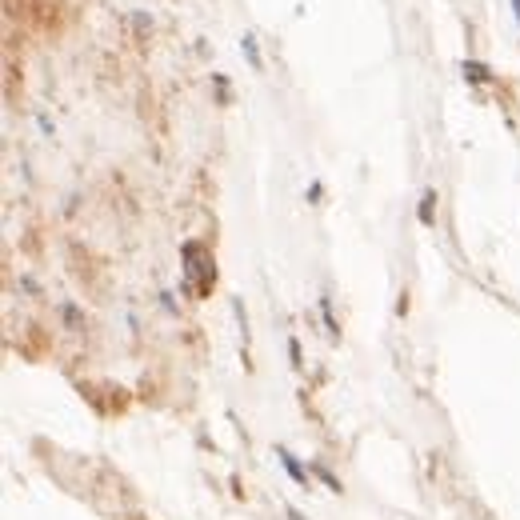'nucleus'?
<instances>
[{"label": "nucleus", "mask_w": 520, "mask_h": 520, "mask_svg": "<svg viewBox=\"0 0 520 520\" xmlns=\"http://www.w3.org/2000/svg\"><path fill=\"white\" fill-rule=\"evenodd\" d=\"M464 76H472V80H488V68H484V64H464Z\"/></svg>", "instance_id": "3"}, {"label": "nucleus", "mask_w": 520, "mask_h": 520, "mask_svg": "<svg viewBox=\"0 0 520 520\" xmlns=\"http://www.w3.org/2000/svg\"><path fill=\"white\" fill-rule=\"evenodd\" d=\"M288 520H304V516H300V512H296V508H288Z\"/></svg>", "instance_id": "6"}, {"label": "nucleus", "mask_w": 520, "mask_h": 520, "mask_svg": "<svg viewBox=\"0 0 520 520\" xmlns=\"http://www.w3.org/2000/svg\"><path fill=\"white\" fill-rule=\"evenodd\" d=\"M316 476H320V480H324V484H328L332 492H340V480H336V476H332L328 468H316Z\"/></svg>", "instance_id": "4"}, {"label": "nucleus", "mask_w": 520, "mask_h": 520, "mask_svg": "<svg viewBox=\"0 0 520 520\" xmlns=\"http://www.w3.org/2000/svg\"><path fill=\"white\" fill-rule=\"evenodd\" d=\"M244 52H248V60H252V68H260V56H256V44H252V36H244Z\"/></svg>", "instance_id": "5"}, {"label": "nucleus", "mask_w": 520, "mask_h": 520, "mask_svg": "<svg viewBox=\"0 0 520 520\" xmlns=\"http://www.w3.org/2000/svg\"><path fill=\"white\" fill-rule=\"evenodd\" d=\"M432 200H436V192H424V200H420V220L424 224H432Z\"/></svg>", "instance_id": "2"}, {"label": "nucleus", "mask_w": 520, "mask_h": 520, "mask_svg": "<svg viewBox=\"0 0 520 520\" xmlns=\"http://www.w3.org/2000/svg\"><path fill=\"white\" fill-rule=\"evenodd\" d=\"M276 456H280V464H284V468H288V476H292V480H296V484H308V476H304V472H300V464H296V460H292V456H288V452H284V448H280V452H276Z\"/></svg>", "instance_id": "1"}]
</instances>
